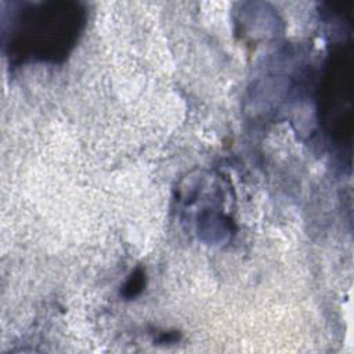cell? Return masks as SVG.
Wrapping results in <instances>:
<instances>
[{
  "mask_svg": "<svg viewBox=\"0 0 354 354\" xmlns=\"http://www.w3.org/2000/svg\"><path fill=\"white\" fill-rule=\"evenodd\" d=\"M80 8L73 3H46L28 6L17 18L18 33L29 44L39 43L48 46L50 54L64 50L65 44L75 36L80 25ZM28 44V46H29Z\"/></svg>",
  "mask_w": 354,
  "mask_h": 354,
  "instance_id": "6da1fadb",
  "label": "cell"
}]
</instances>
